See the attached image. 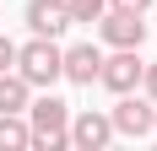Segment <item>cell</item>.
I'll return each mask as SVG.
<instances>
[{
    "instance_id": "cell-1",
    "label": "cell",
    "mask_w": 157,
    "mask_h": 151,
    "mask_svg": "<svg viewBox=\"0 0 157 151\" xmlns=\"http://www.w3.org/2000/svg\"><path fill=\"white\" fill-rule=\"evenodd\" d=\"M65 124H71V103H60L54 92L27 97V130H33V146H44V151H65V146H71Z\"/></svg>"
},
{
    "instance_id": "cell-2",
    "label": "cell",
    "mask_w": 157,
    "mask_h": 151,
    "mask_svg": "<svg viewBox=\"0 0 157 151\" xmlns=\"http://www.w3.org/2000/svg\"><path fill=\"white\" fill-rule=\"evenodd\" d=\"M11 70L22 76L27 87H54V81H60V43L33 32V43L16 49V65H11Z\"/></svg>"
},
{
    "instance_id": "cell-3",
    "label": "cell",
    "mask_w": 157,
    "mask_h": 151,
    "mask_svg": "<svg viewBox=\"0 0 157 151\" xmlns=\"http://www.w3.org/2000/svg\"><path fill=\"white\" fill-rule=\"evenodd\" d=\"M98 38H103L109 49H141V43H146V22H141V11L109 6V11L98 16Z\"/></svg>"
},
{
    "instance_id": "cell-4",
    "label": "cell",
    "mask_w": 157,
    "mask_h": 151,
    "mask_svg": "<svg viewBox=\"0 0 157 151\" xmlns=\"http://www.w3.org/2000/svg\"><path fill=\"white\" fill-rule=\"evenodd\" d=\"M98 81H103L114 97H119V92H136L141 87V49H114V54H103Z\"/></svg>"
},
{
    "instance_id": "cell-5",
    "label": "cell",
    "mask_w": 157,
    "mask_h": 151,
    "mask_svg": "<svg viewBox=\"0 0 157 151\" xmlns=\"http://www.w3.org/2000/svg\"><path fill=\"white\" fill-rule=\"evenodd\" d=\"M109 124H114V135H130V140L152 135V97H136V92H119V103L109 108Z\"/></svg>"
},
{
    "instance_id": "cell-6",
    "label": "cell",
    "mask_w": 157,
    "mask_h": 151,
    "mask_svg": "<svg viewBox=\"0 0 157 151\" xmlns=\"http://www.w3.org/2000/svg\"><path fill=\"white\" fill-rule=\"evenodd\" d=\"M65 135H71V146H76V151H103V146L114 140V124H109V113H98V108H81V113H71Z\"/></svg>"
},
{
    "instance_id": "cell-7",
    "label": "cell",
    "mask_w": 157,
    "mask_h": 151,
    "mask_svg": "<svg viewBox=\"0 0 157 151\" xmlns=\"http://www.w3.org/2000/svg\"><path fill=\"white\" fill-rule=\"evenodd\" d=\"M98 65H103V49H98V43H71V49H60V76L76 81V87H92V81H98Z\"/></svg>"
},
{
    "instance_id": "cell-8",
    "label": "cell",
    "mask_w": 157,
    "mask_h": 151,
    "mask_svg": "<svg viewBox=\"0 0 157 151\" xmlns=\"http://www.w3.org/2000/svg\"><path fill=\"white\" fill-rule=\"evenodd\" d=\"M27 27L38 32V38H60L65 27H71V11H65V0H27Z\"/></svg>"
},
{
    "instance_id": "cell-9",
    "label": "cell",
    "mask_w": 157,
    "mask_h": 151,
    "mask_svg": "<svg viewBox=\"0 0 157 151\" xmlns=\"http://www.w3.org/2000/svg\"><path fill=\"white\" fill-rule=\"evenodd\" d=\"M27 97H33V87L22 81V76L0 70V113H27Z\"/></svg>"
},
{
    "instance_id": "cell-10",
    "label": "cell",
    "mask_w": 157,
    "mask_h": 151,
    "mask_svg": "<svg viewBox=\"0 0 157 151\" xmlns=\"http://www.w3.org/2000/svg\"><path fill=\"white\" fill-rule=\"evenodd\" d=\"M22 146H33L27 119L22 113H0V151H22Z\"/></svg>"
},
{
    "instance_id": "cell-11",
    "label": "cell",
    "mask_w": 157,
    "mask_h": 151,
    "mask_svg": "<svg viewBox=\"0 0 157 151\" xmlns=\"http://www.w3.org/2000/svg\"><path fill=\"white\" fill-rule=\"evenodd\" d=\"M65 11H71V22H98L109 11V0H65Z\"/></svg>"
},
{
    "instance_id": "cell-12",
    "label": "cell",
    "mask_w": 157,
    "mask_h": 151,
    "mask_svg": "<svg viewBox=\"0 0 157 151\" xmlns=\"http://www.w3.org/2000/svg\"><path fill=\"white\" fill-rule=\"evenodd\" d=\"M141 92L157 103V65H141Z\"/></svg>"
},
{
    "instance_id": "cell-13",
    "label": "cell",
    "mask_w": 157,
    "mask_h": 151,
    "mask_svg": "<svg viewBox=\"0 0 157 151\" xmlns=\"http://www.w3.org/2000/svg\"><path fill=\"white\" fill-rule=\"evenodd\" d=\"M11 65H16V43L0 32V70H11Z\"/></svg>"
},
{
    "instance_id": "cell-14",
    "label": "cell",
    "mask_w": 157,
    "mask_h": 151,
    "mask_svg": "<svg viewBox=\"0 0 157 151\" xmlns=\"http://www.w3.org/2000/svg\"><path fill=\"white\" fill-rule=\"evenodd\" d=\"M109 6H119V11H141V16L152 11V0H109Z\"/></svg>"
},
{
    "instance_id": "cell-15",
    "label": "cell",
    "mask_w": 157,
    "mask_h": 151,
    "mask_svg": "<svg viewBox=\"0 0 157 151\" xmlns=\"http://www.w3.org/2000/svg\"><path fill=\"white\" fill-rule=\"evenodd\" d=\"M152 130H157V103H152Z\"/></svg>"
},
{
    "instance_id": "cell-16",
    "label": "cell",
    "mask_w": 157,
    "mask_h": 151,
    "mask_svg": "<svg viewBox=\"0 0 157 151\" xmlns=\"http://www.w3.org/2000/svg\"><path fill=\"white\" fill-rule=\"evenodd\" d=\"M152 11H157V0H152Z\"/></svg>"
}]
</instances>
